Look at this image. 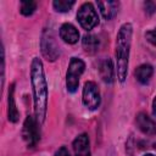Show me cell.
<instances>
[{"instance_id":"obj_1","label":"cell","mask_w":156,"mask_h":156,"mask_svg":"<svg viewBox=\"0 0 156 156\" xmlns=\"http://www.w3.org/2000/svg\"><path fill=\"white\" fill-rule=\"evenodd\" d=\"M30 82L33 87L35 119L39 124H41L45 119L48 110V83L45 79L43 63L38 57H34L30 65Z\"/></svg>"},{"instance_id":"obj_2","label":"cell","mask_w":156,"mask_h":156,"mask_svg":"<svg viewBox=\"0 0 156 156\" xmlns=\"http://www.w3.org/2000/svg\"><path fill=\"white\" fill-rule=\"evenodd\" d=\"M133 27L130 23H123L117 33L116 38V63H117V78L119 82H124L128 72L129 51L132 44Z\"/></svg>"},{"instance_id":"obj_3","label":"cell","mask_w":156,"mask_h":156,"mask_svg":"<svg viewBox=\"0 0 156 156\" xmlns=\"http://www.w3.org/2000/svg\"><path fill=\"white\" fill-rule=\"evenodd\" d=\"M84 68H85V65L80 58H77V57L71 58L67 74H66V85L69 93H74L77 90L79 84V78L84 72Z\"/></svg>"},{"instance_id":"obj_4","label":"cell","mask_w":156,"mask_h":156,"mask_svg":"<svg viewBox=\"0 0 156 156\" xmlns=\"http://www.w3.org/2000/svg\"><path fill=\"white\" fill-rule=\"evenodd\" d=\"M77 20L80 23V26L87 30L93 29L99 23L98 13L90 2H85L79 7L77 12Z\"/></svg>"},{"instance_id":"obj_5","label":"cell","mask_w":156,"mask_h":156,"mask_svg":"<svg viewBox=\"0 0 156 156\" xmlns=\"http://www.w3.org/2000/svg\"><path fill=\"white\" fill-rule=\"evenodd\" d=\"M41 51H43V55L50 61H55L58 57L60 50L56 44L52 30H49V29L44 30L41 37Z\"/></svg>"},{"instance_id":"obj_6","label":"cell","mask_w":156,"mask_h":156,"mask_svg":"<svg viewBox=\"0 0 156 156\" xmlns=\"http://www.w3.org/2000/svg\"><path fill=\"white\" fill-rule=\"evenodd\" d=\"M39 123L38 121L32 117L28 116L23 123V129H22V136L24 139V141L27 143L28 146H34L38 140H39Z\"/></svg>"},{"instance_id":"obj_7","label":"cell","mask_w":156,"mask_h":156,"mask_svg":"<svg viewBox=\"0 0 156 156\" xmlns=\"http://www.w3.org/2000/svg\"><path fill=\"white\" fill-rule=\"evenodd\" d=\"M83 104L89 110H95L100 105V91L94 82H87L83 88Z\"/></svg>"},{"instance_id":"obj_8","label":"cell","mask_w":156,"mask_h":156,"mask_svg":"<svg viewBox=\"0 0 156 156\" xmlns=\"http://www.w3.org/2000/svg\"><path fill=\"white\" fill-rule=\"evenodd\" d=\"M136 126L144 134L156 135V122L151 119L146 113L141 112L136 116Z\"/></svg>"},{"instance_id":"obj_9","label":"cell","mask_w":156,"mask_h":156,"mask_svg":"<svg viewBox=\"0 0 156 156\" xmlns=\"http://www.w3.org/2000/svg\"><path fill=\"white\" fill-rule=\"evenodd\" d=\"M73 151L74 156H90L89 147V138L85 133L78 135L73 141Z\"/></svg>"},{"instance_id":"obj_10","label":"cell","mask_w":156,"mask_h":156,"mask_svg":"<svg viewBox=\"0 0 156 156\" xmlns=\"http://www.w3.org/2000/svg\"><path fill=\"white\" fill-rule=\"evenodd\" d=\"M60 37L63 41L68 44H74L79 39V33L77 28L71 23H65L60 28Z\"/></svg>"},{"instance_id":"obj_11","label":"cell","mask_w":156,"mask_h":156,"mask_svg":"<svg viewBox=\"0 0 156 156\" xmlns=\"http://www.w3.org/2000/svg\"><path fill=\"white\" fill-rule=\"evenodd\" d=\"M98 7H99V10H100V12L105 20H111L117 15L119 2L118 1H107V0L106 1H98Z\"/></svg>"},{"instance_id":"obj_12","label":"cell","mask_w":156,"mask_h":156,"mask_svg":"<svg viewBox=\"0 0 156 156\" xmlns=\"http://www.w3.org/2000/svg\"><path fill=\"white\" fill-rule=\"evenodd\" d=\"M100 76L102 78V80L105 83L111 84L113 82V76H115V69H113V65L112 61L110 58H105L101 63H100V68H99Z\"/></svg>"},{"instance_id":"obj_13","label":"cell","mask_w":156,"mask_h":156,"mask_svg":"<svg viewBox=\"0 0 156 156\" xmlns=\"http://www.w3.org/2000/svg\"><path fill=\"white\" fill-rule=\"evenodd\" d=\"M13 91H15V84H11L10 89H9V121L11 122H17L20 118V112L16 107L15 104V96H13Z\"/></svg>"},{"instance_id":"obj_14","label":"cell","mask_w":156,"mask_h":156,"mask_svg":"<svg viewBox=\"0 0 156 156\" xmlns=\"http://www.w3.org/2000/svg\"><path fill=\"white\" fill-rule=\"evenodd\" d=\"M152 72H154V69L150 65H141L135 69V78L140 83L145 84L150 80V78L152 76Z\"/></svg>"},{"instance_id":"obj_15","label":"cell","mask_w":156,"mask_h":156,"mask_svg":"<svg viewBox=\"0 0 156 156\" xmlns=\"http://www.w3.org/2000/svg\"><path fill=\"white\" fill-rule=\"evenodd\" d=\"M82 44H83V49H84L88 54H94V52H96L98 49H99V39H98L95 35H93V34H87V35H84Z\"/></svg>"},{"instance_id":"obj_16","label":"cell","mask_w":156,"mask_h":156,"mask_svg":"<svg viewBox=\"0 0 156 156\" xmlns=\"http://www.w3.org/2000/svg\"><path fill=\"white\" fill-rule=\"evenodd\" d=\"M54 7L58 12H67L74 5V0H55L52 2Z\"/></svg>"},{"instance_id":"obj_17","label":"cell","mask_w":156,"mask_h":156,"mask_svg":"<svg viewBox=\"0 0 156 156\" xmlns=\"http://www.w3.org/2000/svg\"><path fill=\"white\" fill-rule=\"evenodd\" d=\"M37 9L35 1H22L21 2V13L24 16H30Z\"/></svg>"},{"instance_id":"obj_18","label":"cell","mask_w":156,"mask_h":156,"mask_svg":"<svg viewBox=\"0 0 156 156\" xmlns=\"http://www.w3.org/2000/svg\"><path fill=\"white\" fill-rule=\"evenodd\" d=\"M146 39H147L152 45L156 46V28L152 29V30L146 32Z\"/></svg>"},{"instance_id":"obj_19","label":"cell","mask_w":156,"mask_h":156,"mask_svg":"<svg viewBox=\"0 0 156 156\" xmlns=\"http://www.w3.org/2000/svg\"><path fill=\"white\" fill-rule=\"evenodd\" d=\"M144 6H145V11H146L149 15H151V13H154V12L156 11V4L152 2V1H146V2L144 4Z\"/></svg>"},{"instance_id":"obj_20","label":"cell","mask_w":156,"mask_h":156,"mask_svg":"<svg viewBox=\"0 0 156 156\" xmlns=\"http://www.w3.org/2000/svg\"><path fill=\"white\" fill-rule=\"evenodd\" d=\"M55 156H69V152L65 146H62L55 152Z\"/></svg>"},{"instance_id":"obj_21","label":"cell","mask_w":156,"mask_h":156,"mask_svg":"<svg viewBox=\"0 0 156 156\" xmlns=\"http://www.w3.org/2000/svg\"><path fill=\"white\" fill-rule=\"evenodd\" d=\"M152 110H154V115L156 116V96H155V99L152 101Z\"/></svg>"},{"instance_id":"obj_22","label":"cell","mask_w":156,"mask_h":156,"mask_svg":"<svg viewBox=\"0 0 156 156\" xmlns=\"http://www.w3.org/2000/svg\"><path fill=\"white\" fill-rule=\"evenodd\" d=\"M145 156H155V155H152V154H147V155H145Z\"/></svg>"}]
</instances>
